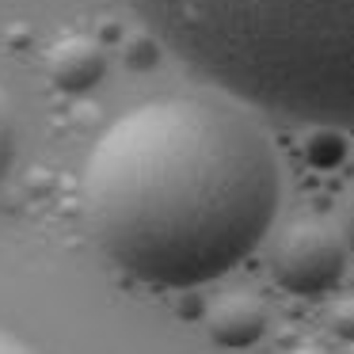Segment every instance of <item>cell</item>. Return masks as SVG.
Here are the masks:
<instances>
[{
    "instance_id": "cell-1",
    "label": "cell",
    "mask_w": 354,
    "mask_h": 354,
    "mask_svg": "<svg viewBox=\"0 0 354 354\" xmlns=\"http://www.w3.org/2000/svg\"><path fill=\"white\" fill-rule=\"evenodd\" d=\"M282 194L270 138L232 103L164 95L107 126L80 214L115 267L149 286L214 282L259 248Z\"/></svg>"
},
{
    "instance_id": "cell-2",
    "label": "cell",
    "mask_w": 354,
    "mask_h": 354,
    "mask_svg": "<svg viewBox=\"0 0 354 354\" xmlns=\"http://www.w3.org/2000/svg\"><path fill=\"white\" fill-rule=\"evenodd\" d=\"M191 73L286 122L354 130V0H126Z\"/></svg>"
},
{
    "instance_id": "cell-3",
    "label": "cell",
    "mask_w": 354,
    "mask_h": 354,
    "mask_svg": "<svg viewBox=\"0 0 354 354\" xmlns=\"http://www.w3.org/2000/svg\"><path fill=\"white\" fill-rule=\"evenodd\" d=\"M343 278V248L324 225H293L274 252V282L297 297H320Z\"/></svg>"
},
{
    "instance_id": "cell-4",
    "label": "cell",
    "mask_w": 354,
    "mask_h": 354,
    "mask_svg": "<svg viewBox=\"0 0 354 354\" xmlns=\"http://www.w3.org/2000/svg\"><path fill=\"white\" fill-rule=\"evenodd\" d=\"M263 331H267V308L248 293L217 301L209 313V335L225 351H244V346L259 343Z\"/></svg>"
},
{
    "instance_id": "cell-5",
    "label": "cell",
    "mask_w": 354,
    "mask_h": 354,
    "mask_svg": "<svg viewBox=\"0 0 354 354\" xmlns=\"http://www.w3.org/2000/svg\"><path fill=\"white\" fill-rule=\"evenodd\" d=\"M103 50L88 39H69L50 54V80H54L62 92H92L103 80Z\"/></svg>"
},
{
    "instance_id": "cell-6",
    "label": "cell",
    "mask_w": 354,
    "mask_h": 354,
    "mask_svg": "<svg viewBox=\"0 0 354 354\" xmlns=\"http://www.w3.org/2000/svg\"><path fill=\"white\" fill-rule=\"evenodd\" d=\"M12 160H16V115H12L8 92L0 88V183L12 171Z\"/></svg>"
},
{
    "instance_id": "cell-7",
    "label": "cell",
    "mask_w": 354,
    "mask_h": 354,
    "mask_svg": "<svg viewBox=\"0 0 354 354\" xmlns=\"http://www.w3.org/2000/svg\"><path fill=\"white\" fill-rule=\"evenodd\" d=\"M331 328H335L339 339L354 343V301H339V308L331 313Z\"/></svg>"
},
{
    "instance_id": "cell-8",
    "label": "cell",
    "mask_w": 354,
    "mask_h": 354,
    "mask_svg": "<svg viewBox=\"0 0 354 354\" xmlns=\"http://www.w3.org/2000/svg\"><path fill=\"white\" fill-rule=\"evenodd\" d=\"M0 354H39V351H35L27 339H19L16 331H8L4 324H0Z\"/></svg>"
},
{
    "instance_id": "cell-9",
    "label": "cell",
    "mask_w": 354,
    "mask_h": 354,
    "mask_svg": "<svg viewBox=\"0 0 354 354\" xmlns=\"http://www.w3.org/2000/svg\"><path fill=\"white\" fill-rule=\"evenodd\" d=\"M343 236H346V244H351V252H354V198L346 202V214H343Z\"/></svg>"
},
{
    "instance_id": "cell-10",
    "label": "cell",
    "mask_w": 354,
    "mask_h": 354,
    "mask_svg": "<svg viewBox=\"0 0 354 354\" xmlns=\"http://www.w3.org/2000/svg\"><path fill=\"white\" fill-rule=\"evenodd\" d=\"M293 354H324V351H316V346H301V351H293Z\"/></svg>"
}]
</instances>
